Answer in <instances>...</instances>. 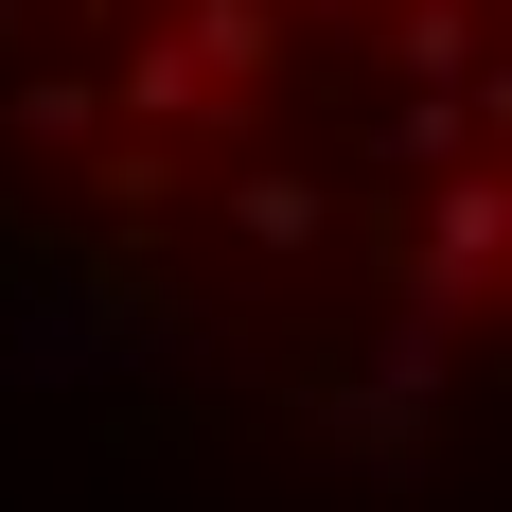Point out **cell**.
I'll return each instance as SVG.
<instances>
[{"instance_id": "1", "label": "cell", "mask_w": 512, "mask_h": 512, "mask_svg": "<svg viewBox=\"0 0 512 512\" xmlns=\"http://www.w3.org/2000/svg\"><path fill=\"white\" fill-rule=\"evenodd\" d=\"M371 53H389L407 89H477V71H495V36H477V0H389V18H371Z\"/></svg>"}, {"instance_id": "2", "label": "cell", "mask_w": 512, "mask_h": 512, "mask_svg": "<svg viewBox=\"0 0 512 512\" xmlns=\"http://www.w3.org/2000/svg\"><path fill=\"white\" fill-rule=\"evenodd\" d=\"M230 230H248L265 265H301V248L354 230V195H336V177H230Z\"/></svg>"}, {"instance_id": "3", "label": "cell", "mask_w": 512, "mask_h": 512, "mask_svg": "<svg viewBox=\"0 0 512 512\" xmlns=\"http://www.w3.org/2000/svg\"><path fill=\"white\" fill-rule=\"evenodd\" d=\"M18 18H36V0H0V53H18Z\"/></svg>"}, {"instance_id": "4", "label": "cell", "mask_w": 512, "mask_h": 512, "mask_svg": "<svg viewBox=\"0 0 512 512\" xmlns=\"http://www.w3.org/2000/svg\"><path fill=\"white\" fill-rule=\"evenodd\" d=\"M283 18H301V0H283Z\"/></svg>"}]
</instances>
